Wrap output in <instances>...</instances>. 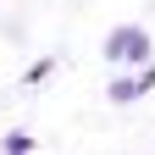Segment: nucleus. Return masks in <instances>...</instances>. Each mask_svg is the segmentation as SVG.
Listing matches in <instances>:
<instances>
[{
  "instance_id": "obj_1",
  "label": "nucleus",
  "mask_w": 155,
  "mask_h": 155,
  "mask_svg": "<svg viewBox=\"0 0 155 155\" xmlns=\"http://www.w3.org/2000/svg\"><path fill=\"white\" fill-rule=\"evenodd\" d=\"M105 55H111V61H144V55H150V39H144V28H116Z\"/></svg>"
},
{
  "instance_id": "obj_2",
  "label": "nucleus",
  "mask_w": 155,
  "mask_h": 155,
  "mask_svg": "<svg viewBox=\"0 0 155 155\" xmlns=\"http://www.w3.org/2000/svg\"><path fill=\"white\" fill-rule=\"evenodd\" d=\"M150 83H155V72H139V78H116V89H111V94H116V100H139V94H144Z\"/></svg>"
},
{
  "instance_id": "obj_3",
  "label": "nucleus",
  "mask_w": 155,
  "mask_h": 155,
  "mask_svg": "<svg viewBox=\"0 0 155 155\" xmlns=\"http://www.w3.org/2000/svg\"><path fill=\"white\" fill-rule=\"evenodd\" d=\"M28 150H33L28 133H11V139H6V155H28Z\"/></svg>"
}]
</instances>
